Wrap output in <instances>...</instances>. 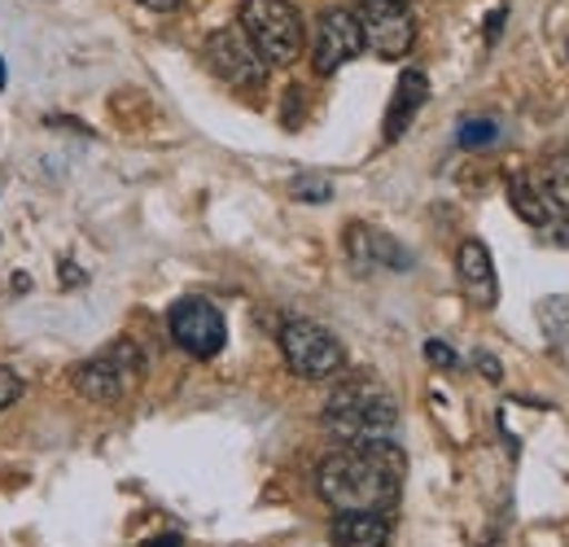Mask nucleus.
Listing matches in <instances>:
<instances>
[{"mask_svg": "<svg viewBox=\"0 0 569 547\" xmlns=\"http://www.w3.org/2000/svg\"><path fill=\"white\" fill-rule=\"evenodd\" d=\"M456 140H460V149H487V145H496L499 140L496 119H469V123H460Z\"/></svg>", "mask_w": 569, "mask_h": 547, "instance_id": "f3484780", "label": "nucleus"}, {"mask_svg": "<svg viewBox=\"0 0 569 547\" xmlns=\"http://www.w3.org/2000/svg\"><path fill=\"white\" fill-rule=\"evenodd\" d=\"M202 58L207 67L228 83V88H241V92H254L268 83V62L254 53V44L241 36V27H219L207 36L202 44Z\"/></svg>", "mask_w": 569, "mask_h": 547, "instance_id": "423d86ee", "label": "nucleus"}, {"mask_svg": "<svg viewBox=\"0 0 569 547\" xmlns=\"http://www.w3.org/2000/svg\"><path fill=\"white\" fill-rule=\"evenodd\" d=\"M478 368H482V377H487V381H499V359H491V355H478Z\"/></svg>", "mask_w": 569, "mask_h": 547, "instance_id": "412c9836", "label": "nucleus"}, {"mask_svg": "<svg viewBox=\"0 0 569 547\" xmlns=\"http://www.w3.org/2000/svg\"><path fill=\"white\" fill-rule=\"evenodd\" d=\"M403 486V456L395 442L342 447L320 460L316 490L338 513H390Z\"/></svg>", "mask_w": 569, "mask_h": 547, "instance_id": "f257e3e1", "label": "nucleus"}, {"mask_svg": "<svg viewBox=\"0 0 569 547\" xmlns=\"http://www.w3.org/2000/svg\"><path fill=\"white\" fill-rule=\"evenodd\" d=\"M347 255L359 272H372V268H390V272H408L412 268V255L381 228H368V223H351L347 228Z\"/></svg>", "mask_w": 569, "mask_h": 547, "instance_id": "9d476101", "label": "nucleus"}, {"mask_svg": "<svg viewBox=\"0 0 569 547\" xmlns=\"http://www.w3.org/2000/svg\"><path fill=\"white\" fill-rule=\"evenodd\" d=\"M18 395H22V377L0 364V411L9 408V404H18Z\"/></svg>", "mask_w": 569, "mask_h": 547, "instance_id": "6ab92c4d", "label": "nucleus"}, {"mask_svg": "<svg viewBox=\"0 0 569 547\" xmlns=\"http://www.w3.org/2000/svg\"><path fill=\"white\" fill-rule=\"evenodd\" d=\"M144 547H180V535H153L144 539Z\"/></svg>", "mask_w": 569, "mask_h": 547, "instance_id": "5701e85b", "label": "nucleus"}, {"mask_svg": "<svg viewBox=\"0 0 569 547\" xmlns=\"http://www.w3.org/2000/svg\"><path fill=\"white\" fill-rule=\"evenodd\" d=\"M456 272H460V285L465 294L478 302V307H496L499 285H496V268H491V250L482 241H465L460 255H456Z\"/></svg>", "mask_w": 569, "mask_h": 547, "instance_id": "9b49d317", "label": "nucleus"}, {"mask_svg": "<svg viewBox=\"0 0 569 547\" xmlns=\"http://www.w3.org/2000/svg\"><path fill=\"white\" fill-rule=\"evenodd\" d=\"M141 350L132 342H119L74 368V390L92 404H119L132 390V381H141Z\"/></svg>", "mask_w": 569, "mask_h": 547, "instance_id": "39448f33", "label": "nucleus"}, {"mask_svg": "<svg viewBox=\"0 0 569 547\" xmlns=\"http://www.w3.org/2000/svg\"><path fill=\"white\" fill-rule=\"evenodd\" d=\"M333 547H386L390 544V517L386 513H338L329 526Z\"/></svg>", "mask_w": 569, "mask_h": 547, "instance_id": "f8f14e48", "label": "nucleus"}, {"mask_svg": "<svg viewBox=\"0 0 569 547\" xmlns=\"http://www.w3.org/2000/svg\"><path fill=\"white\" fill-rule=\"evenodd\" d=\"M426 97H429L426 70H403L399 74V88H395V101L386 110V140H399L408 132V123L417 119V110L426 106Z\"/></svg>", "mask_w": 569, "mask_h": 547, "instance_id": "ddd939ff", "label": "nucleus"}, {"mask_svg": "<svg viewBox=\"0 0 569 547\" xmlns=\"http://www.w3.org/2000/svg\"><path fill=\"white\" fill-rule=\"evenodd\" d=\"M0 88H4V62H0Z\"/></svg>", "mask_w": 569, "mask_h": 547, "instance_id": "393cba45", "label": "nucleus"}, {"mask_svg": "<svg viewBox=\"0 0 569 547\" xmlns=\"http://www.w3.org/2000/svg\"><path fill=\"white\" fill-rule=\"evenodd\" d=\"M543 198L552 202V210H566V215H569V149L552 158L548 180H543Z\"/></svg>", "mask_w": 569, "mask_h": 547, "instance_id": "dca6fc26", "label": "nucleus"}, {"mask_svg": "<svg viewBox=\"0 0 569 547\" xmlns=\"http://www.w3.org/2000/svg\"><path fill=\"white\" fill-rule=\"evenodd\" d=\"M539 320H543V334L552 338V346H561L569 355V298H548L539 307Z\"/></svg>", "mask_w": 569, "mask_h": 547, "instance_id": "2eb2a0df", "label": "nucleus"}, {"mask_svg": "<svg viewBox=\"0 0 569 547\" xmlns=\"http://www.w3.org/2000/svg\"><path fill=\"white\" fill-rule=\"evenodd\" d=\"M325 429L347 447H377L395 442L399 429V404L377 377H351L342 381L325 404Z\"/></svg>", "mask_w": 569, "mask_h": 547, "instance_id": "f03ea898", "label": "nucleus"}, {"mask_svg": "<svg viewBox=\"0 0 569 547\" xmlns=\"http://www.w3.org/2000/svg\"><path fill=\"white\" fill-rule=\"evenodd\" d=\"M281 355L293 377L302 381H329L347 368V346L338 342L316 320H289L281 325Z\"/></svg>", "mask_w": 569, "mask_h": 547, "instance_id": "20e7f679", "label": "nucleus"}, {"mask_svg": "<svg viewBox=\"0 0 569 547\" xmlns=\"http://www.w3.org/2000/svg\"><path fill=\"white\" fill-rule=\"evenodd\" d=\"M426 359L429 364H438V368H456V350L442 342H426Z\"/></svg>", "mask_w": 569, "mask_h": 547, "instance_id": "aec40b11", "label": "nucleus"}, {"mask_svg": "<svg viewBox=\"0 0 569 547\" xmlns=\"http://www.w3.org/2000/svg\"><path fill=\"white\" fill-rule=\"evenodd\" d=\"M144 9H153V13H171V9H180L184 0H141Z\"/></svg>", "mask_w": 569, "mask_h": 547, "instance_id": "4be33fe9", "label": "nucleus"}, {"mask_svg": "<svg viewBox=\"0 0 569 547\" xmlns=\"http://www.w3.org/2000/svg\"><path fill=\"white\" fill-rule=\"evenodd\" d=\"M508 202H512V210H517L526 223H535V228H543V232H548L552 219L561 215V210H552V202H548L530 180H517V176L508 180Z\"/></svg>", "mask_w": 569, "mask_h": 547, "instance_id": "4468645a", "label": "nucleus"}, {"mask_svg": "<svg viewBox=\"0 0 569 547\" xmlns=\"http://www.w3.org/2000/svg\"><path fill=\"white\" fill-rule=\"evenodd\" d=\"M359 53H363V31H359L356 9H325L316 22V40H311L316 74H338Z\"/></svg>", "mask_w": 569, "mask_h": 547, "instance_id": "1a4fd4ad", "label": "nucleus"}, {"mask_svg": "<svg viewBox=\"0 0 569 547\" xmlns=\"http://www.w3.org/2000/svg\"><path fill=\"white\" fill-rule=\"evenodd\" d=\"M359 31H363V49H372L377 58H408L412 44H417V18L412 9H399V4H359L356 9Z\"/></svg>", "mask_w": 569, "mask_h": 547, "instance_id": "6e6552de", "label": "nucleus"}, {"mask_svg": "<svg viewBox=\"0 0 569 547\" xmlns=\"http://www.w3.org/2000/svg\"><path fill=\"white\" fill-rule=\"evenodd\" d=\"M237 27L268 67H293L302 58L307 27L289 0H246L237 13Z\"/></svg>", "mask_w": 569, "mask_h": 547, "instance_id": "7ed1b4c3", "label": "nucleus"}, {"mask_svg": "<svg viewBox=\"0 0 569 547\" xmlns=\"http://www.w3.org/2000/svg\"><path fill=\"white\" fill-rule=\"evenodd\" d=\"M359 4H399V9H412V0H359Z\"/></svg>", "mask_w": 569, "mask_h": 547, "instance_id": "b1692460", "label": "nucleus"}, {"mask_svg": "<svg viewBox=\"0 0 569 547\" xmlns=\"http://www.w3.org/2000/svg\"><path fill=\"white\" fill-rule=\"evenodd\" d=\"M167 329H171L176 346L193 359H214L228 342V325H223L219 307L207 298H180L167 316Z\"/></svg>", "mask_w": 569, "mask_h": 547, "instance_id": "0eeeda50", "label": "nucleus"}, {"mask_svg": "<svg viewBox=\"0 0 569 547\" xmlns=\"http://www.w3.org/2000/svg\"><path fill=\"white\" fill-rule=\"evenodd\" d=\"M293 198L298 202H329L333 198V185L325 176H298L293 180Z\"/></svg>", "mask_w": 569, "mask_h": 547, "instance_id": "a211bd4d", "label": "nucleus"}]
</instances>
